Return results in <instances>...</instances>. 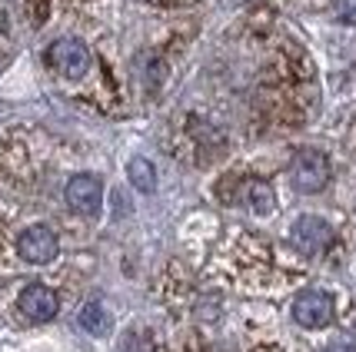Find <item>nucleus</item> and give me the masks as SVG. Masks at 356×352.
I'll return each instance as SVG.
<instances>
[{
    "instance_id": "f257e3e1",
    "label": "nucleus",
    "mask_w": 356,
    "mask_h": 352,
    "mask_svg": "<svg viewBox=\"0 0 356 352\" xmlns=\"http://www.w3.org/2000/svg\"><path fill=\"white\" fill-rule=\"evenodd\" d=\"M313 100H316V83H313V67L300 47H283L273 67L266 70L264 87H260V103L270 113V120L283 126H296L310 117Z\"/></svg>"
},
{
    "instance_id": "f03ea898",
    "label": "nucleus",
    "mask_w": 356,
    "mask_h": 352,
    "mask_svg": "<svg viewBox=\"0 0 356 352\" xmlns=\"http://www.w3.org/2000/svg\"><path fill=\"white\" fill-rule=\"evenodd\" d=\"M40 167V146L31 133H3L0 137V176L14 183H31Z\"/></svg>"
},
{
    "instance_id": "7ed1b4c3",
    "label": "nucleus",
    "mask_w": 356,
    "mask_h": 352,
    "mask_svg": "<svg viewBox=\"0 0 356 352\" xmlns=\"http://www.w3.org/2000/svg\"><path fill=\"white\" fill-rule=\"evenodd\" d=\"M47 67L54 77L67 83H80L93 74V50L77 37H60L47 47Z\"/></svg>"
},
{
    "instance_id": "20e7f679",
    "label": "nucleus",
    "mask_w": 356,
    "mask_h": 352,
    "mask_svg": "<svg viewBox=\"0 0 356 352\" xmlns=\"http://www.w3.org/2000/svg\"><path fill=\"white\" fill-rule=\"evenodd\" d=\"M290 183L300 193H320L330 183V156L323 150H296L290 160Z\"/></svg>"
},
{
    "instance_id": "39448f33",
    "label": "nucleus",
    "mask_w": 356,
    "mask_h": 352,
    "mask_svg": "<svg viewBox=\"0 0 356 352\" xmlns=\"http://www.w3.org/2000/svg\"><path fill=\"white\" fill-rule=\"evenodd\" d=\"M57 253H60V240L47 223H33L17 236V256L31 266H47V262H54Z\"/></svg>"
},
{
    "instance_id": "423d86ee",
    "label": "nucleus",
    "mask_w": 356,
    "mask_h": 352,
    "mask_svg": "<svg viewBox=\"0 0 356 352\" xmlns=\"http://www.w3.org/2000/svg\"><path fill=\"white\" fill-rule=\"evenodd\" d=\"M63 199H67V206L80 216H97L100 213V206H104V183L90 176V173H77V176H70V183L63 190Z\"/></svg>"
},
{
    "instance_id": "0eeeda50",
    "label": "nucleus",
    "mask_w": 356,
    "mask_h": 352,
    "mask_svg": "<svg viewBox=\"0 0 356 352\" xmlns=\"http://www.w3.org/2000/svg\"><path fill=\"white\" fill-rule=\"evenodd\" d=\"M290 243L303 256H320V253H326V246L333 243V230L320 216H300L293 226H290Z\"/></svg>"
},
{
    "instance_id": "6e6552de",
    "label": "nucleus",
    "mask_w": 356,
    "mask_h": 352,
    "mask_svg": "<svg viewBox=\"0 0 356 352\" xmlns=\"http://www.w3.org/2000/svg\"><path fill=\"white\" fill-rule=\"evenodd\" d=\"M227 203H243L250 206L257 216H266L277 210V193H273V186L266 183V180H257V176H250V180H236V190L233 193H223Z\"/></svg>"
},
{
    "instance_id": "1a4fd4ad",
    "label": "nucleus",
    "mask_w": 356,
    "mask_h": 352,
    "mask_svg": "<svg viewBox=\"0 0 356 352\" xmlns=\"http://www.w3.org/2000/svg\"><path fill=\"white\" fill-rule=\"evenodd\" d=\"M293 319L303 329H323L333 319V299L320 290H307L293 299Z\"/></svg>"
},
{
    "instance_id": "9d476101",
    "label": "nucleus",
    "mask_w": 356,
    "mask_h": 352,
    "mask_svg": "<svg viewBox=\"0 0 356 352\" xmlns=\"http://www.w3.org/2000/svg\"><path fill=\"white\" fill-rule=\"evenodd\" d=\"M17 309H20L31 322H47V319L57 316L60 303H57V292L50 290V286H44V283H31V286L20 290Z\"/></svg>"
},
{
    "instance_id": "9b49d317",
    "label": "nucleus",
    "mask_w": 356,
    "mask_h": 352,
    "mask_svg": "<svg viewBox=\"0 0 356 352\" xmlns=\"http://www.w3.org/2000/svg\"><path fill=\"white\" fill-rule=\"evenodd\" d=\"M80 326L90 333V336H107L110 333V316L104 306H97V303H90V306L80 309Z\"/></svg>"
},
{
    "instance_id": "f8f14e48",
    "label": "nucleus",
    "mask_w": 356,
    "mask_h": 352,
    "mask_svg": "<svg viewBox=\"0 0 356 352\" xmlns=\"http://www.w3.org/2000/svg\"><path fill=\"white\" fill-rule=\"evenodd\" d=\"M127 173H130V183L137 186V190H143V193H154L156 190V173H154V167H150V160H143V156L130 160Z\"/></svg>"
},
{
    "instance_id": "ddd939ff",
    "label": "nucleus",
    "mask_w": 356,
    "mask_h": 352,
    "mask_svg": "<svg viewBox=\"0 0 356 352\" xmlns=\"http://www.w3.org/2000/svg\"><path fill=\"white\" fill-rule=\"evenodd\" d=\"M124 352H156V342L150 333H130L124 342Z\"/></svg>"
},
{
    "instance_id": "4468645a",
    "label": "nucleus",
    "mask_w": 356,
    "mask_h": 352,
    "mask_svg": "<svg viewBox=\"0 0 356 352\" xmlns=\"http://www.w3.org/2000/svg\"><path fill=\"white\" fill-rule=\"evenodd\" d=\"M24 7H27V17H31L33 27L47 24V17H50V0H24Z\"/></svg>"
},
{
    "instance_id": "2eb2a0df",
    "label": "nucleus",
    "mask_w": 356,
    "mask_h": 352,
    "mask_svg": "<svg viewBox=\"0 0 356 352\" xmlns=\"http://www.w3.org/2000/svg\"><path fill=\"white\" fill-rule=\"evenodd\" d=\"M104 7V0H67V10H74L80 17H97Z\"/></svg>"
},
{
    "instance_id": "dca6fc26",
    "label": "nucleus",
    "mask_w": 356,
    "mask_h": 352,
    "mask_svg": "<svg viewBox=\"0 0 356 352\" xmlns=\"http://www.w3.org/2000/svg\"><path fill=\"white\" fill-rule=\"evenodd\" d=\"M333 10L343 24H356V0H333Z\"/></svg>"
},
{
    "instance_id": "f3484780",
    "label": "nucleus",
    "mask_w": 356,
    "mask_h": 352,
    "mask_svg": "<svg viewBox=\"0 0 356 352\" xmlns=\"http://www.w3.org/2000/svg\"><path fill=\"white\" fill-rule=\"evenodd\" d=\"M3 40H7V31H3V20H0V47H3Z\"/></svg>"
},
{
    "instance_id": "a211bd4d",
    "label": "nucleus",
    "mask_w": 356,
    "mask_h": 352,
    "mask_svg": "<svg viewBox=\"0 0 356 352\" xmlns=\"http://www.w3.org/2000/svg\"><path fill=\"white\" fill-rule=\"evenodd\" d=\"M353 143H356V130H353Z\"/></svg>"
}]
</instances>
